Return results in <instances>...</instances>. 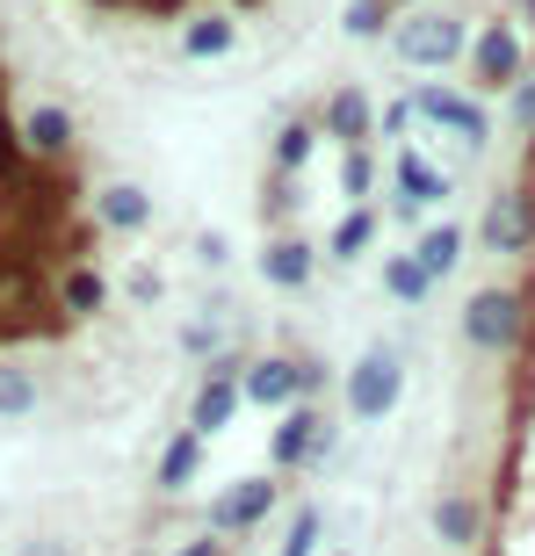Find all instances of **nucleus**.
Here are the masks:
<instances>
[{
  "label": "nucleus",
  "instance_id": "obj_1",
  "mask_svg": "<svg viewBox=\"0 0 535 556\" xmlns=\"http://www.w3.org/2000/svg\"><path fill=\"white\" fill-rule=\"evenodd\" d=\"M43 8L145 65H232L275 37L304 0H43Z\"/></svg>",
  "mask_w": 535,
  "mask_h": 556
},
{
  "label": "nucleus",
  "instance_id": "obj_2",
  "mask_svg": "<svg viewBox=\"0 0 535 556\" xmlns=\"http://www.w3.org/2000/svg\"><path fill=\"white\" fill-rule=\"evenodd\" d=\"M528 22H535V0H528Z\"/></svg>",
  "mask_w": 535,
  "mask_h": 556
}]
</instances>
